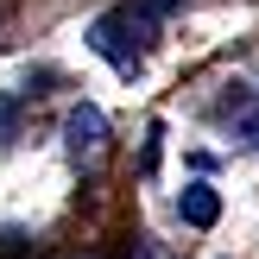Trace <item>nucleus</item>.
<instances>
[{"label": "nucleus", "mask_w": 259, "mask_h": 259, "mask_svg": "<svg viewBox=\"0 0 259 259\" xmlns=\"http://www.w3.org/2000/svg\"><path fill=\"white\" fill-rule=\"evenodd\" d=\"M146 7H152V13H171V7H177V0H146Z\"/></svg>", "instance_id": "6"}, {"label": "nucleus", "mask_w": 259, "mask_h": 259, "mask_svg": "<svg viewBox=\"0 0 259 259\" xmlns=\"http://www.w3.org/2000/svg\"><path fill=\"white\" fill-rule=\"evenodd\" d=\"M152 45H158V13L152 7H114V13H101V19L89 25V51L108 57L120 76H133Z\"/></svg>", "instance_id": "1"}, {"label": "nucleus", "mask_w": 259, "mask_h": 259, "mask_svg": "<svg viewBox=\"0 0 259 259\" xmlns=\"http://www.w3.org/2000/svg\"><path fill=\"white\" fill-rule=\"evenodd\" d=\"M7 139H13V101L0 95V146H7Z\"/></svg>", "instance_id": "5"}, {"label": "nucleus", "mask_w": 259, "mask_h": 259, "mask_svg": "<svg viewBox=\"0 0 259 259\" xmlns=\"http://www.w3.org/2000/svg\"><path fill=\"white\" fill-rule=\"evenodd\" d=\"M139 259H152V253H146V247H139Z\"/></svg>", "instance_id": "7"}, {"label": "nucleus", "mask_w": 259, "mask_h": 259, "mask_svg": "<svg viewBox=\"0 0 259 259\" xmlns=\"http://www.w3.org/2000/svg\"><path fill=\"white\" fill-rule=\"evenodd\" d=\"M228 126H234L240 146H259V95H240L234 108H228Z\"/></svg>", "instance_id": "4"}, {"label": "nucleus", "mask_w": 259, "mask_h": 259, "mask_svg": "<svg viewBox=\"0 0 259 259\" xmlns=\"http://www.w3.org/2000/svg\"><path fill=\"white\" fill-rule=\"evenodd\" d=\"M63 139H70V158L95 171V164L108 158V114H101L95 101H82V108H70V120H63Z\"/></svg>", "instance_id": "2"}, {"label": "nucleus", "mask_w": 259, "mask_h": 259, "mask_svg": "<svg viewBox=\"0 0 259 259\" xmlns=\"http://www.w3.org/2000/svg\"><path fill=\"white\" fill-rule=\"evenodd\" d=\"M177 215H184L190 228H215V222H222V196H215L209 184H184V196H177Z\"/></svg>", "instance_id": "3"}]
</instances>
